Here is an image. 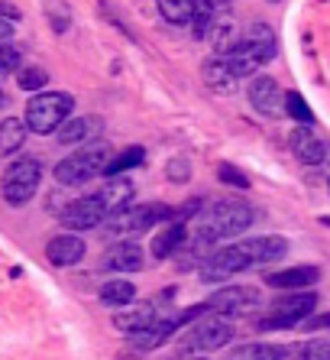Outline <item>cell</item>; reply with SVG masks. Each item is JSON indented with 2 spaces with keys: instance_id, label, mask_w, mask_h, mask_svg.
I'll return each mask as SVG.
<instances>
[{
  "instance_id": "1",
  "label": "cell",
  "mask_w": 330,
  "mask_h": 360,
  "mask_svg": "<svg viewBox=\"0 0 330 360\" xmlns=\"http://www.w3.org/2000/svg\"><path fill=\"white\" fill-rule=\"evenodd\" d=\"M253 205L246 201H217L211 208L201 214V227H198V240L204 243H214L223 240V237H233V234H243L249 224H253Z\"/></svg>"
},
{
  "instance_id": "2",
  "label": "cell",
  "mask_w": 330,
  "mask_h": 360,
  "mask_svg": "<svg viewBox=\"0 0 330 360\" xmlns=\"http://www.w3.org/2000/svg\"><path fill=\"white\" fill-rule=\"evenodd\" d=\"M275 59V33L269 30V23H253L246 30V36L230 49V68L237 72V78L256 75L259 65Z\"/></svg>"
},
{
  "instance_id": "3",
  "label": "cell",
  "mask_w": 330,
  "mask_h": 360,
  "mask_svg": "<svg viewBox=\"0 0 330 360\" xmlns=\"http://www.w3.org/2000/svg\"><path fill=\"white\" fill-rule=\"evenodd\" d=\"M110 162V150L104 143H91L78 150L74 156H65V160L55 166V182L58 185H88L91 179H98L100 172H107Z\"/></svg>"
},
{
  "instance_id": "4",
  "label": "cell",
  "mask_w": 330,
  "mask_h": 360,
  "mask_svg": "<svg viewBox=\"0 0 330 360\" xmlns=\"http://www.w3.org/2000/svg\"><path fill=\"white\" fill-rule=\"evenodd\" d=\"M74 110V98L65 91H49V94H36L29 104H26V130L33 134H52L58 127L72 117Z\"/></svg>"
},
{
  "instance_id": "5",
  "label": "cell",
  "mask_w": 330,
  "mask_h": 360,
  "mask_svg": "<svg viewBox=\"0 0 330 360\" xmlns=\"http://www.w3.org/2000/svg\"><path fill=\"white\" fill-rule=\"evenodd\" d=\"M42 182V166L36 160H29V156H23V160L10 162V169L4 172V179H0V195H4V201L7 205H26V201L36 195V188H39Z\"/></svg>"
},
{
  "instance_id": "6",
  "label": "cell",
  "mask_w": 330,
  "mask_h": 360,
  "mask_svg": "<svg viewBox=\"0 0 330 360\" xmlns=\"http://www.w3.org/2000/svg\"><path fill=\"white\" fill-rule=\"evenodd\" d=\"M259 302H263V295H259L256 285H223L207 299V309L220 319H239V315L256 311Z\"/></svg>"
},
{
  "instance_id": "7",
  "label": "cell",
  "mask_w": 330,
  "mask_h": 360,
  "mask_svg": "<svg viewBox=\"0 0 330 360\" xmlns=\"http://www.w3.org/2000/svg\"><path fill=\"white\" fill-rule=\"evenodd\" d=\"M314 305H317V295L305 292V289H301V292H291V295H282V299L272 302V315L259 321V328H263V331L291 328V325H298V321H305L314 311Z\"/></svg>"
},
{
  "instance_id": "8",
  "label": "cell",
  "mask_w": 330,
  "mask_h": 360,
  "mask_svg": "<svg viewBox=\"0 0 330 360\" xmlns=\"http://www.w3.org/2000/svg\"><path fill=\"white\" fill-rule=\"evenodd\" d=\"M233 338V325L220 315H198V325L185 335V351H217Z\"/></svg>"
},
{
  "instance_id": "9",
  "label": "cell",
  "mask_w": 330,
  "mask_h": 360,
  "mask_svg": "<svg viewBox=\"0 0 330 360\" xmlns=\"http://www.w3.org/2000/svg\"><path fill=\"white\" fill-rule=\"evenodd\" d=\"M249 266H253V260L246 257V250L239 243H233V247H220V250L207 253L204 263H201V276L207 283H223V279L237 276V273H243Z\"/></svg>"
},
{
  "instance_id": "10",
  "label": "cell",
  "mask_w": 330,
  "mask_h": 360,
  "mask_svg": "<svg viewBox=\"0 0 330 360\" xmlns=\"http://www.w3.org/2000/svg\"><path fill=\"white\" fill-rule=\"evenodd\" d=\"M58 218L68 231H91V227H100V221L107 218L104 205L98 201V195H88V198L68 201L65 208L58 211Z\"/></svg>"
},
{
  "instance_id": "11",
  "label": "cell",
  "mask_w": 330,
  "mask_h": 360,
  "mask_svg": "<svg viewBox=\"0 0 330 360\" xmlns=\"http://www.w3.org/2000/svg\"><path fill=\"white\" fill-rule=\"evenodd\" d=\"M249 104H253L259 114H265V117H279V114H285V110H282L279 84H275V78H269V75H256L253 82H249Z\"/></svg>"
},
{
  "instance_id": "12",
  "label": "cell",
  "mask_w": 330,
  "mask_h": 360,
  "mask_svg": "<svg viewBox=\"0 0 330 360\" xmlns=\"http://www.w3.org/2000/svg\"><path fill=\"white\" fill-rule=\"evenodd\" d=\"M201 78H204V84L211 88V91L217 94H233L237 91V72L230 68V62H227V56H214V59H207L204 68H201Z\"/></svg>"
},
{
  "instance_id": "13",
  "label": "cell",
  "mask_w": 330,
  "mask_h": 360,
  "mask_svg": "<svg viewBox=\"0 0 330 360\" xmlns=\"http://www.w3.org/2000/svg\"><path fill=\"white\" fill-rule=\"evenodd\" d=\"M46 257L52 266H78L84 260V240L78 234H58L49 240Z\"/></svg>"
},
{
  "instance_id": "14",
  "label": "cell",
  "mask_w": 330,
  "mask_h": 360,
  "mask_svg": "<svg viewBox=\"0 0 330 360\" xmlns=\"http://www.w3.org/2000/svg\"><path fill=\"white\" fill-rule=\"evenodd\" d=\"M104 269H114V273H136L143 269V247L133 240H120L117 247H110L100 260Z\"/></svg>"
},
{
  "instance_id": "15",
  "label": "cell",
  "mask_w": 330,
  "mask_h": 360,
  "mask_svg": "<svg viewBox=\"0 0 330 360\" xmlns=\"http://www.w3.org/2000/svg\"><path fill=\"white\" fill-rule=\"evenodd\" d=\"M291 153H295L305 166H324V160H327V146H324L321 136L314 134V130H308V127H298L295 134H291Z\"/></svg>"
},
{
  "instance_id": "16",
  "label": "cell",
  "mask_w": 330,
  "mask_h": 360,
  "mask_svg": "<svg viewBox=\"0 0 330 360\" xmlns=\"http://www.w3.org/2000/svg\"><path fill=\"white\" fill-rule=\"evenodd\" d=\"M317 279H321V269H314V266H291V269H282V273H269V276H265V285L289 289V292H301L305 285H314Z\"/></svg>"
},
{
  "instance_id": "17",
  "label": "cell",
  "mask_w": 330,
  "mask_h": 360,
  "mask_svg": "<svg viewBox=\"0 0 330 360\" xmlns=\"http://www.w3.org/2000/svg\"><path fill=\"white\" fill-rule=\"evenodd\" d=\"M133 198V182L126 176H110L107 182L98 188V201L104 205V211L107 214H114V211L126 208Z\"/></svg>"
},
{
  "instance_id": "18",
  "label": "cell",
  "mask_w": 330,
  "mask_h": 360,
  "mask_svg": "<svg viewBox=\"0 0 330 360\" xmlns=\"http://www.w3.org/2000/svg\"><path fill=\"white\" fill-rule=\"evenodd\" d=\"M239 247L246 250V257L253 260V266H256V263L282 260V257L289 253V243L282 240V237H249V240H243Z\"/></svg>"
},
{
  "instance_id": "19",
  "label": "cell",
  "mask_w": 330,
  "mask_h": 360,
  "mask_svg": "<svg viewBox=\"0 0 330 360\" xmlns=\"http://www.w3.org/2000/svg\"><path fill=\"white\" fill-rule=\"evenodd\" d=\"M156 321H159V311L152 309V305H133V309H124L114 315V325L120 328V331H126V335L146 331V328H152Z\"/></svg>"
},
{
  "instance_id": "20",
  "label": "cell",
  "mask_w": 330,
  "mask_h": 360,
  "mask_svg": "<svg viewBox=\"0 0 330 360\" xmlns=\"http://www.w3.org/2000/svg\"><path fill=\"white\" fill-rule=\"evenodd\" d=\"M185 243V224H169L165 231L152 234V260H165L178 253V247Z\"/></svg>"
},
{
  "instance_id": "21",
  "label": "cell",
  "mask_w": 330,
  "mask_h": 360,
  "mask_svg": "<svg viewBox=\"0 0 330 360\" xmlns=\"http://www.w3.org/2000/svg\"><path fill=\"white\" fill-rule=\"evenodd\" d=\"M98 130H100V117H74V120H65V124H62V130H58V140L72 146V143L91 140Z\"/></svg>"
},
{
  "instance_id": "22",
  "label": "cell",
  "mask_w": 330,
  "mask_h": 360,
  "mask_svg": "<svg viewBox=\"0 0 330 360\" xmlns=\"http://www.w3.org/2000/svg\"><path fill=\"white\" fill-rule=\"evenodd\" d=\"M175 331V321L169 319V321H162L159 319L152 328H146V331H133L130 335V344L133 347H140V351H152V347H159V344H165L169 341V335Z\"/></svg>"
},
{
  "instance_id": "23",
  "label": "cell",
  "mask_w": 330,
  "mask_h": 360,
  "mask_svg": "<svg viewBox=\"0 0 330 360\" xmlns=\"http://www.w3.org/2000/svg\"><path fill=\"white\" fill-rule=\"evenodd\" d=\"M133 299H136V285L130 279H110L100 285V302L110 309H126Z\"/></svg>"
},
{
  "instance_id": "24",
  "label": "cell",
  "mask_w": 330,
  "mask_h": 360,
  "mask_svg": "<svg viewBox=\"0 0 330 360\" xmlns=\"http://www.w3.org/2000/svg\"><path fill=\"white\" fill-rule=\"evenodd\" d=\"M26 140V124L17 117H7L0 124V156H13L17 150H23Z\"/></svg>"
},
{
  "instance_id": "25",
  "label": "cell",
  "mask_w": 330,
  "mask_h": 360,
  "mask_svg": "<svg viewBox=\"0 0 330 360\" xmlns=\"http://www.w3.org/2000/svg\"><path fill=\"white\" fill-rule=\"evenodd\" d=\"M282 360H330L327 341H301L282 347Z\"/></svg>"
},
{
  "instance_id": "26",
  "label": "cell",
  "mask_w": 330,
  "mask_h": 360,
  "mask_svg": "<svg viewBox=\"0 0 330 360\" xmlns=\"http://www.w3.org/2000/svg\"><path fill=\"white\" fill-rule=\"evenodd\" d=\"M211 39H214V52L217 56H227V52L233 49V46H237V30H233V23L230 20H217L214 17V23H211Z\"/></svg>"
},
{
  "instance_id": "27",
  "label": "cell",
  "mask_w": 330,
  "mask_h": 360,
  "mask_svg": "<svg viewBox=\"0 0 330 360\" xmlns=\"http://www.w3.org/2000/svg\"><path fill=\"white\" fill-rule=\"evenodd\" d=\"M191 7H194V0H159V13L165 17V23H175V26L188 23Z\"/></svg>"
},
{
  "instance_id": "28",
  "label": "cell",
  "mask_w": 330,
  "mask_h": 360,
  "mask_svg": "<svg viewBox=\"0 0 330 360\" xmlns=\"http://www.w3.org/2000/svg\"><path fill=\"white\" fill-rule=\"evenodd\" d=\"M230 360H282V347H275V344H243L230 354Z\"/></svg>"
},
{
  "instance_id": "29",
  "label": "cell",
  "mask_w": 330,
  "mask_h": 360,
  "mask_svg": "<svg viewBox=\"0 0 330 360\" xmlns=\"http://www.w3.org/2000/svg\"><path fill=\"white\" fill-rule=\"evenodd\" d=\"M169 218H172L169 205H143V208H136V231H149V227L162 224Z\"/></svg>"
},
{
  "instance_id": "30",
  "label": "cell",
  "mask_w": 330,
  "mask_h": 360,
  "mask_svg": "<svg viewBox=\"0 0 330 360\" xmlns=\"http://www.w3.org/2000/svg\"><path fill=\"white\" fill-rule=\"evenodd\" d=\"M140 162H143V146H130V150H124V153H117V156H110L107 176H124L126 169L140 166Z\"/></svg>"
},
{
  "instance_id": "31",
  "label": "cell",
  "mask_w": 330,
  "mask_h": 360,
  "mask_svg": "<svg viewBox=\"0 0 330 360\" xmlns=\"http://www.w3.org/2000/svg\"><path fill=\"white\" fill-rule=\"evenodd\" d=\"M282 110L289 114V117H295L298 124H311L314 120V114H311V108L305 104V98L298 91H289V94H282Z\"/></svg>"
},
{
  "instance_id": "32",
  "label": "cell",
  "mask_w": 330,
  "mask_h": 360,
  "mask_svg": "<svg viewBox=\"0 0 330 360\" xmlns=\"http://www.w3.org/2000/svg\"><path fill=\"white\" fill-rule=\"evenodd\" d=\"M46 82H49V75H46L39 65L17 68V84L23 88V91H39V88H46Z\"/></svg>"
},
{
  "instance_id": "33",
  "label": "cell",
  "mask_w": 330,
  "mask_h": 360,
  "mask_svg": "<svg viewBox=\"0 0 330 360\" xmlns=\"http://www.w3.org/2000/svg\"><path fill=\"white\" fill-rule=\"evenodd\" d=\"M217 179H220L223 185H233V188H249L246 172L237 169V166H230V162H220V166H217Z\"/></svg>"
},
{
  "instance_id": "34",
  "label": "cell",
  "mask_w": 330,
  "mask_h": 360,
  "mask_svg": "<svg viewBox=\"0 0 330 360\" xmlns=\"http://www.w3.org/2000/svg\"><path fill=\"white\" fill-rule=\"evenodd\" d=\"M20 68V49L10 42H0V75H10Z\"/></svg>"
},
{
  "instance_id": "35",
  "label": "cell",
  "mask_w": 330,
  "mask_h": 360,
  "mask_svg": "<svg viewBox=\"0 0 330 360\" xmlns=\"http://www.w3.org/2000/svg\"><path fill=\"white\" fill-rule=\"evenodd\" d=\"M165 172H169V179L172 182H188V176H191V162L185 160V156H175L169 166H165Z\"/></svg>"
},
{
  "instance_id": "36",
  "label": "cell",
  "mask_w": 330,
  "mask_h": 360,
  "mask_svg": "<svg viewBox=\"0 0 330 360\" xmlns=\"http://www.w3.org/2000/svg\"><path fill=\"white\" fill-rule=\"evenodd\" d=\"M13 36V20H4L0 17V42H7Z\"/></svg>"
},
{
  "instance_id": "37",
  "label": "cell",
  "mask_w": 330,
  "mask_h": 360,
  "mask_svg": "<svg viewBox=\"0 0 330 360\" xmlns=\"http://www.w3.org/2000/svg\"><path fill=\"white\" fill-rule=\"evenodd\" d=\"M4 104H7V94H4V88H0V108H4Z\"/></svg>"
},
{
  "instance_id": "38",
  "label": "cell",
  "mask_w": 330,
  "mask_h": 360,
  "mask_svg": "<svg viewBox=\"0 0 330 360\" xmlns=\"http://www.w3.org/2000/svg\"><path fill=\"white\" fill-rule=\"evenodd\" d=\"M269 4H279V0H269Z\"/></svg>"
},
{
  "instance_id": "39",
  "label": "cell",
  "mask_w": 330,
  "mask_h": 360,
  "mask_svg": "<svg viewBox=\"0 0 330 360\" xmlns=\"http://www.w3.org/2000/svg\"><path fill=\"white\" fill-rule=\"evenodd\" d=\"M327 188H330V182H327Z\"/></svg>"
},
{
  "instance_id": "40",
  "label": "cell",
  "mask_w": 330,
  "mask_h": 360,
  "mask_svg": "<svg viewBox=\"0 0 330 360\" xmlns=\"http://www.w3.org/2000/svg\"><path fill=\"white\" fill-rule=\"evenodd\" d=\"M201 360H204V357H201Z\"/></svg>"
}]
</instances>
